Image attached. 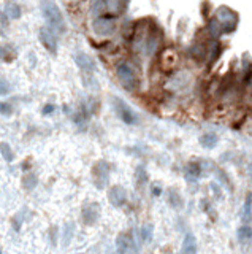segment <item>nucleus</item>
Listing matches in <instances>:
<instances>
[{
  "label": "nucleus",
  "mask_w": 252,
  "mask_h": 254,
  "mask_svg": "<svg viewBox=\"0 0 252 254\" xmlns=\"http://www.w3.org/2000/svg\"><path fill=\"white\" fill-rule=\"evenodd\" d=\"M41 13H43L45 19L51 30H54L56 34L65 32L64 15H62L61 8H59L52 0H41Z\"/></svg>",
  "instance_id": "nucleus-1"
},
{
  "label": "nucleus",
  "mask_w": 252,
  "mask_h": 254,
  "mask_svg": "<svg viewBox=\"0 0 252 254\" xmlns=\"http://www.w3.org/2000/svg\"><path fill=\"white\" fill-rule=\"evenodd\" d=\"M124 8V0H92L91 2V13L92 16H103L111 15L118 16Z\"/></svg>",
  "instance_id": "nucleus-2"
},
{
  "label": "nucleus",
  "mask_w": 252,
  "mask_h": 254,
  "mask_svg": "<svg viewBox=\"0 0 252 254\" xmlns=\"http://www.w3.org/2000/svg\"><path fill=\"white\" fill-rule=\"evenodd\" d=\"M92 30L97 37H101V38L110 37L116 30V16H111V15L97 16L92 22Z\"/></svg>",
  "instance_id": "nucleus-3"
},
{
  "label": "nucleus",
  "mask_w": 252,
  "mask_h": 254,
  "mask_svg": "<svg viewBox=\"0 0 252 254\" xmlns=\"http://www.w3.org/2000/svg\"><path fill=\"white\" fill-rule=\"evenodd\" d=\"M216 19L219 21L220 27H222V34H230L236 29L238 26V15L229 7H220L216 13Z\"/></svg>",
  "instance_id": "nucleus-4"
},
{
  "label": "nucleus",
  "mask_w": 252,
  "mask_h": 254,
  "mask_svg": "<svg viewBox=\"0 0 252 254\" xmlns=\"http://www.w3.org/2000/svg\"><path fill=\"white\" fill-rule=\"evenodd\" d=\"M116 73H118V78L119 81H121L122 86L127 89V91H135L136 86H138V78L135 75L134 69L130 67L129 64H119L116 67Z\"/></svg>",
  "instance_id": "nucleus-5"
},
{
  "label": "nucleus",
  "mask_w": 252,
  "mask_h": 254,
  "mask_svg": "<svg viewBox=\"0 0 252 254\" xmlns=\"http://www.w3.org/2000/svg\"><path fill=\"white\" fill-rule=\"evenodd\" d=\"M110 172H111V167L106 161H99L97 164L92 167V178H94L95 186H97L99 189H103V187L108 184Z\"/></svg>",
  "instance_id": "nucleus-6"
},
{
  "label": "nucleus",
  "mask_w": 252,
  "mask_h": 254,
  "mask_svg": "<svg viewBox=\"0 0 252 254\" xmlns=\"http://www.w3.org/2000/svg\"><path fill=\"white\" fill-rule=\"evenodd\" d=\"M113 107L118 113V116L121 118L125 124H136L138 123V118L136 114L132 111V108L125 104L122 99H118V97H113Z\"/></svg>",
  "instance_id": "nucleus-7"
},
{
  "label": "nucleus",
  "mask_w": 252,
  "mask_h": 254,
  "mask_svg": "<svg viewBox=\"0 0 252 254\" xmlns=\"http://www.w3.org/2000/svg\"><path fill=\"white\" fill-rule=\"evenodd\" d=\"M83 222L87 226H92L97 222V219L100 218V207L99 203H87L86 207L83 208Z\"/></svg>",
  "instance_id": "nucleus-8"
},
{
  "label": "nucleus",
  "mask_w": 252,
  "mask_h": 254,
  "mask_svg": "<svg viewBox=\"0 0 252 254\" xmlns=\"http://www.w3.org/2000/svg\"><path fill=\"white\" fill-rule=\"evenodd\" d=\"M108 200L111 202V205H115V207H122V205L127 202L125 189L122 186H113L110 192H108Z\"/></svg>",
  "instance_id": "nucleus-9"
},
{
  "label": "nucleus",
  "mask_w": 252,
  "mask_h": 254,
  "mask_svg": "<svg viewBox=\"0 0 252 254\" xmlns=\"http://www.w3.org/2000/svg\"><path fill=\"white\" fill-rule=\"evenodd\" d=\"M40 40H41V43H43V46L46 48L48 51L52 53V54H56V51H57V41H56V37H54V34L51 32L50 29L43 27V29L40 30Z\"/></svg>",
  "instance_id": "nucleus-10"
},
{
  "label": "nucleus",
  "mask_w": 252,
  "mask_h": 254,
  "mask_svg": "<svg viewBox=\"0 0 252 254\" xmlns=\"http://www.w3.org/2000/svg\"><path fill=\"white\" fill-rule=\"evenodd\" d=\"M75 60H76L78 67H80L83 72H87V73H91V72H95V62L92 60L91 56H87V54H84V53L76 54Z\"/></svg>",
  "instance_id": "nucleus-11"
},
{
  "label": "nucleus",
  "mask_w": 252,
  "mask_h": 254,
  "mask_svg": "<svg viewBox=\"0 0 252 254\" xmlns=\"http://www.w3.org/2000/svg\"><path fill=\"white\" fill-rule=\"evenodd\" d=\"M132 243H134V238L132 235L124 232V234H119V237L116 240V245H118V251L119 253H125V251H130Z\"/></svg>",
  "instance_id": "nucleus-12"
},
{
  "label": "nucleus",
  "mask_w": 252,
  "mask_h": 254,
  "mask_svg": "<svg viewBox=\"0 0 252 254\" xmlns=\"http://www.w3.org/2000/svg\"><path fill=\"white\" fill-rule=\"evenodd\" d=\"M206 54H208V50L203 43H194L189 48V56L194 57L195 60H199V62H202V60L206 57Z\"/></svg>",
  "instance_id": "nucleus-13"
},
{
  "label": "nucleus",
  "mask_w": 252,
  "mask_h": 254,
  "mask_svg": "<svg viewBox=\"0 0 252 254\" xmlns=\"http://www.w3.org/2000/svg\"><path fill=\"white\" fill-rule=\"evenodd\" d=\"M176 53L173 51V50H167L164 51V54H162V57H160V65H162V69H171V67H175V64H176Z\"/></svg>",
  "instance_id": "nucleus-14"
},
{
  "label": "nucleus",
  "mask_w": 252,
  "mask_h": 254,
  "mask_svg": "<svg viewBox=\"0 0 252 254\" xmlns=\"http://www.w3.org/2000/svg\"><path fill=\"white\" fill-rule=\"evenodd\" d=\"M219 142V137L214 134V132H206L200 137V145L205 149H213L216 148V145Z\"/></svg>",
  "instance_id": "nucleus-15"
},
{
  "label": "nucleus",
  "mask_w": 252,
  "mask_h": 254,
  "mask_svg": "<svg viewBox=\"0 0 252 254\" xmlns=\"http://www.w3.org/2000/svg\"><path fill=\"white\" fill-rule=\"evenodd\" d=\"M183 253H197V240L192 232L185 234L184 243H183Z\"/></svg>",
  "instance_id": "nucleus-16"
},
{
  "label": "nucleus",
  "mask_w": 252,
  "mask_h": 254,
  "mask_svg": "<svg viewBox=\"0 0 252 254\" xmlns=\"http://www.w3.org/2000/svg\"><path fill=\"white\" fill-rule=\"evenodd\" d=\"M16 57V50L11 45H3L0 46V59L3 62H13Z\"/></svg>",
  "instance_id": "nucleus-17"
},
{
  "label": "nucleus",
  "mask_w": 252,
  "mask_h": 254,
  "mask_svg": "<svg viewBox=\"0 0 252 254\" xmlns=\"http://www.w3.org/2000/svg\"><path fill=\"white\" fill-rule=\"evenodd\" d=\"M200 173H202V167H200L199 162H189L187 167H185V175L192 180L199 178Z\"/></svg>",
  "instance_id": "nucleus-18"
},
{
  "label": "nucleus",
  "mask_w": 252,
  "mask_h": 254,
  "mask_svg": "<svg viewBox=\"0 0 252 254\" xmlns=\"http://www.w3.org/2000/svg\"><path fill=\"white\" fill-rule=\"evenodd\" d=\"M5 13H7V16L10 18V19H17V18H21L22 11H21V7L17 3H10Z\"/></svg>",
  "instance_id": "nucleus-19"
},
{
  "label": "nucleus",
  "mask_w": 252,
  "mask_h": 254,
  "mask_svg": "<svg viewBox=\"0 0 252 254\" xmlns=\"http://www.w3.org/2000/svg\"><path fill=\"white\" fill-rule=\"evenodd\" d=\"M0 153H2L3 159L7 161V162H13L15 153H13V149H11V146H10L8 143H2V145H0Z\"/></svg>",
  "instance_id": "nucleus-20"
},
{
  "label": "nucleus",
  "mask_w": 252,
  "mask_h": 254,
  "mask_svg": "<svg viewBox=\"0 0 252 254\" xmlns=\"http://www.w3.org/2000/svg\"><path fill=\"white\" fill-rule=\"evenodd\" d=\"M252 218V196H248L244 202V210H243V221L249 222Z\"/></svg>",
  "instance_id": "nucleus-21"
},
{
  "label": "nucleus",
  "mask_w": 252,
  "mask_h": 254,
  "mask_svg": "<svg viewBox=\"0 0 252 254\" xmlns=\"http://www.w3.org/2000/svg\"><path fill=\"white\" fill-rule=\"evenodd\" d=\"M22 184H24L26 189H35V186L38 184V180L34 173H29L22 178Z\"/></svg>",
  "instance_id": "nucleus-22"
},
{
  "label": "nucleus",
  "mask_w": 252,
  "mask_h": 254,
  "mask_svg": "<svg viewBox=\"0 0 252 254\" xmlns=\"http://www.w3.org/2000/svg\"><path fill=\"white\" fill-rule=\"evenodd\" d=\"M238 238H239V241H248L249 238H252V229L248 226H243L238 231Z\"/></svg>",
  "instance_id": "nucleus-23"
},
{
  "label": "nucleus",
  "mask_w": 252,
  "mask_h": 254,
  "mask_svg": "<svg viewBox=\"0 0 252 254\" xmlns=\"http://www.w3.org/2000/svg\"><path fill=\"white\" fill-rule=\"evenodd\" d=\"M152 235H154L152 226L141 227V238H143V241H151L152 240Z\"/></svg>",
  "instance_id": "nucleus-24"
},
{
  "label": "nucleus",
  "mask_w": 252,
  "mask_h": 254,
  "mask_svg": "<svg viewBox=\"0 0 252 254\" xmlns=\"http://www.w3.org/2000/svg\"><path fill=\"white\" fill-rule=\"evenodd\" d=\"M170 203L173 205V207H181V203H183V200H181V197H179V194L176 191H170Z\"/></svg>",
  "instance_id": "nucleus-25"
},
{
  "label": "nucleus",
  "mask_w": 252,
  "mask_h": 254,
  "mask_svg": "<svg viewBox=\"0 0 252 254\" xmlns=\"http://www.w3.org/2000/svg\"><path fill=\"white\" fill-rule=\"evenodd\" d=\"M13 113V108L7 102H0V114H5V116H10Z\"/></svg>",
  "instance_id": "nucleus-26"
},
{
  "label": "nucleus",
  "mask_w": 252,
  "mask_h": 254,
  "mask_svg": "<svg viewBox=\"0 0 252 254\" xmlns=\"http://www.w3.org/2000/svg\"><path fill=\"white\" fill-rule=\"evenodd\" d=\"M136 178H138V181H140V183H146L148 175H146L145 168H143V167H138L136 168Z\"/></svg>",
  "instance_id": "nucleus-27"
},
{
  "label": "nucleus",
  "mask_w": 252,
  "mask_h": 254,
  "mask_svg": "<svg viewBox=\"0 0 252 254\" xmlns=\"http://www.w3.org/2000/svg\"><path fill=\"white\" fill-rule=\"evenodd\" d=\"M8 26V16H7V13H0V29H5V27H7Z\"/></svg>",
  "instance_id": "nucleus-28"
},
{
  "label": "nucleus",
  "mask_w": 252,
  "mask_h": 254,
  "mask_svg": "<svg viewBox=\"0 0 252 254\" xmlns=\"http://www.w3.org/2000/svg\"><path fill=\"white\" fill-rule=\"evenodd\" d=\"M10 92V86L7 83L0 81V94H8Z\"/></svg>",
  "instance_id": "nucleus-29"
},
{
  "label": "nucleus",
  "mask_w": 252,
  "mask_h": 254,
  "mask_svg": "<svg viewBox=\"0 0 252 254\" xmlns=\"http://www.w3.org/2000/svg\"><path fill=\"white\" fill-rule=\"evenodd\" d=\"M52 111H54V105H51V104L46 105V107L43 108V113H45V114H50V113H52Z\"/></svg>",
  "instance_id": "nucleus-30"
},
{
  "label": "nucleus",
  "mask_w": 252,
  "mask_h": 254,
  "mask_svg": "<svg viewBox=\"0 0 252 254\" xmlns=\"http://www.w3.org/2000/svg\"><path fill=\"white\" fill-rule=\"evenodd\" d=\"M152 194L154 196H160L162 194V189H160V187H157V186H154L152 187Z\"/></svg>",
  "instance_id": "nucleus-31"
},
{
  "label": "nucleus",
  "mask_w": 252,
  "mask_h": 254,
  "mask_svg": "<svg viewBox=\"0 0 252 254\" xmlns=\"http://www.w3.org/2000/svg\"><path fill=\"white\" fill-rule=\"evenodd\" d=\"M248 172H249V175H251V178H252V164L249 165V168H248Z\"/></svg>",
  "instance_id": "nucleus-32"
}]
</instances>
